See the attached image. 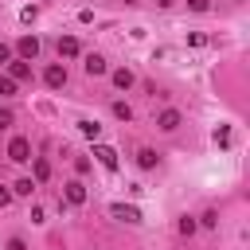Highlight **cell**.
<instances>
[{
	"mask_svg": "<svg viewBox=\"0 0 250 250\" xmlns=\"http://www.w3.org/2000/svg\"><path fill=\"white\" fill-rule=\"evenodd\" d=\"M109 109H113V117H121V121H129V117H133V109H129V102H113Z\"/></svg>",
	"mask_w": 250,
	"mask_h": 250,
	"instance_id": "5bb4252c",
	"label": "cell"
},
{
	"mask_svg": "<svg viewBox=\"0 0 250 250\" xmlns=\"http://www.w3.org/2000/svg\"><path fill=\"white\" fill-rule=\"evenodd\" d=\"M35 16H39V8H35V4H27V8H20V20H23V23H31Z\"/></svg>",
	"mask_w": 250,
	"mask_h": 250,
	"instance_id": "d6986e66",
	"label": "cell"
},
{
	"mask_svg": "<svg viewBox=\"0 0 250 250\" xmlns=\"http://www.w3.org/2000/svg\"><path fill=\"white\" fill-rule=\"evenodd\" d=\"M125 4H137V0H125Z\"/></svg>",
	"mask_w": 250,
	"mask_h": 250,
	"instance_id": "83f0119b",
	"label": "cell"
},
{
	"mask_svg": "<svg viewBox=\"0 0 250 250\" xmlns=\"http://www.w3.org/2000/svg\"><path fill=\"white\" fill-rule=\"evenodd\" d=\"M8 250H27V246H23V238H12V242H8Z\"/></svg>",
	"mask_w": 250,
	"mask_h": 250,
	"instance_id": "484cf974",
	"label": "cell"
},
{
	"mask_svg": "<svg viewBox=\"0 0 250 250\" xmlns=\"http://www.w3.org/2000/svg\"><path fill=\"white\" fill-rule=\"evenodd\" d=\"M12 191H16V195H31V191H35V180H16Z\"/></svg>",
	"mask_w": 250,
	"mask_h": 250,
	"instance_id": "e0dca14e",
	"label": "cell"
},
{
	"mask_svg": "<svg viewBox=\"0 0 250 250\" xmlns=\"http://www.w3.org/2000/svg\"><path fill=\"white\" fill-rule=\"evenodd\" d=\"M8 160H16V164L31 160V141H27V137H12V145H8Z\"/></svg>",
	"mask_w": 250,
	"mask_h": 250,
	"instance_id": "6da1fadb",
	"label": "cell"
},
{
	"mask_svg": "<svg viewBox=\"0 0 250 250\" xmlns=\"http://www.w3.org/2000/svg\"><path fill=\"white\" fill-rule=\"evenodd\" d=\"M94 156H98V164H102L105 172H117V148H109V145H94Z\"/></svg>",
	"mask_w": 250,
	"mask_h": 250,
	"instance_id": "7a4b0ae2",
	"label": "cell"
},
{
	"mask_svg": "<svg viewBox=\"0 0 250 250\" xmlns=\"http://www.w3.org/2000/svg\"><path fill=\"white\" fill-rule=\"evenodd\" d=\"M113 86H117V90H129V86H133V70H125V66L113 70Z\"/></svg>",
	"mask_w": 250,
	"mask_h": 250,
	"instance_id": "7c38bea8",
	"label": "cell"
},
{
	"mask_svg": "<svg viewBox=\"0 0 250 250\" xmlns=\"http://www.w3.org/2000/svg\"><path fill=\"white\" fill-rule=\"evenodd\" d=\"M31 172H35V180H39V184H43V180H51V164H47V160H35V168H31Z\"/></svg>",
	"mask_w": 250,
	"mask_h": 250,
	"instance_id": "9a60e30c",
	"label": "cell"
},
{
	"mask_svg": "<svg viewBox=\"0 0 250 250\" xmlns=\"http://www.w3.org/2000/svg\"><path fill=\"white\" fill-rule=\"evenodd\" d=\"M188 8H191V12H207V8H211V0H188Z\"/></svg>",
	"mask_w": 250,
	"mask_h": 250,
	"instance_id": "44dd1931",
	"label": "cell"
},
{
	"mask_svg": "<svg viewBox=\"0 0 250 250\" xmlns=\"http://www.w3.org/2000/svg\"><path fill=\"white\" fill-rule=\"evenodd\" d=\"M8 94H16V78L4 74V78H0V98H8Z\"/></svg>",
	"mask_w": 250,
	"mask_h": 250,
	"instance_id": "ac0fdd59",
	"label": "cell"
},
{
	"mask_svg": "<svg viewBox=\"0 0 250 250\" xmlns=\"http://www.w3.org/2000/svg\"><path fill=\"white\" fill-rule=\"evenodd\" d=\"M215 145H219V148H227V145H230V129H227V125H219V129H215Z\"/></svg>",
	"mask_w": 250,
	"mask_h": 250,
	"instance_id": "2e32d148",
	"label": "cell"
},
{
	"mask_svg": "<svg viewBox=\"0 0 250 250\" xmlns=\"http://www.w3.org/2000/svg\"><path fill=\"white\" fill-rule=\"evenodd\" d=\"M180 234H195V219H180Z\"/></svg>",
	"mask_w": 250,
	"mask_h": 250,
	"instance_id": "ffe728a7",
	"label": "cell"
},
{
	"mask_svg": "<svg viewBox=\"0 0 250 250\" xmlns=\"http://www.w3.org/2000/svg\"><path fill=\"white\" fill-rule=\"evenodd\" d=\"M8 78H16V82H27V78H31V66H27V59H16V62H8Z\"/></svg>",
	"mask_w": 250,
	"mask_h": 250,
	"instance_id": "8992f818",
	"label": "cell"
},
{
	"mask_svg": "<svg viewBox=\"0 0 250 250\" xmlns=\"http://www.w3.org/2000/svg\"><path fill=\"white\" fill-rule=\"evenodd\" d=\"M12 121H16V117H12V109H0V129H8Z\"/></svg>",
	"mask_w": 250,
	"mask_h": 250,
	"instance_id": "603a6c76",
	"label": "cell"
},
{
	"mask_svg": "<svg viewBox=\"0 0 250 250\" xmlns=\"http://www.w3.org/2000/svg\"><path fill=\"white\" fill-rule=\"evenodd\" d=\"M43 219H47V211H43V207L35 203V207H31V223H43Z\"/></svg>",
	"mask_w": 250,
	"mask_h": 250,
	"instance_id": "7402d4cb",
	"label": "cell"
},
{
	"mask_svg": "<svg viewBox=\"0 0 250 250\" xmlns=\"http://www.w3.org/2000/svg\"><path fill=\"white\" fill-rule=\"evenodd\" d=\"M156 160H160V156H156L152 148H141V152H137V164H141V168H156Z\"/></svg>",
	"mask_w": 250,
	"mask_h": 250,
	"instance_id": "4fadbf2b",
	"label": "cell"
},
{
	"mask_svg": "<svg viewBox=\"0 0 250 250\" xmlns=\"http://www.w3.org/2000/svg\"><path fill=\"white\" fill-rule=\"evenodd\" d=\"M109 215H113V219H121V223H141V211H137V207H129V203H113V207H109Z\"/></svg>",
	"mask_w": 250,
	"mask_h": 250,
	"instance_id": "277c9868",
	"label": "cell"
},
{
	"mask_svg": "<svg viewBox=\"0 0 250 250\" xmlns=\"http://www.w3.org/2000/svg\"><path fill=\"white\" fill-rule=\"evenodd\" d=\"M78 51H82V47H78L74 35H62V39H59V55H62V59H74Z\"/></svg>",
	"mask_w": 250,
	"mask_h": 250,
	"instance_id": "ba28073f",
	"label": "cell"
},
{
	"mask_svg": "<svg viewBox=\"0 0 250 250\" xmlns=\"http://www.w3.org/2000/svg\"><path fill=\"white\" fill-rule=\"evenodd\" d=\"M16 51H20V59H35V55H39V39H35V35H23V39L16 43Z\"/></svg>",
	"mask_w": 250,
	"mask_h": 250,
	"instance_id": "5b68a950",
	"label": "cell"
},
{
	"mask_svg": "<svg viewBox=\"0 0 250 250\" xmlns=\"http://www.w3.org/2000/svg\"><path fill=\"white\" fill-rule=\"evenodd\" d=\"M78 133H82L86 141H98V137H102V125H98V121H78Z\"/></svg>",
	"mask_w": 250,
	"mask_h": 250,
	"instance_id": "8fae6325",
	"label": "cell"
},
{
	"mask_svg": "<svg viewBox=\"0 0 250 250\" xmlns=\"http://www.w3.org/2000/svg\"><path fill=\"white\" fill-rule=\"evenodd\" d=\"M8 203H12V191H8V188H0V207H8Z\"/></svg>",
	"mask_w": 250,
	"mask_h": 250,
	"instance_id": "d4e9b609",
	"label": "cell"
},
{
	"mask_svg": "<svg viewBox=\"0 0 250 250\" xmlns=\"http://www.w3.org/2000/svg\"><path fill=\"white\" fill-rule=\"evenodd\" d=\"M156 125H160L164 133H172V129H180V109H164V113L156 117Z\"/></svg>",
	"mask_w": 250,
	"mask_h": 250,
	"instance_id": "52a82bcc",
	"label": "cell"
},
{
	"mask_svg": "<svg viewBox=\"0 0 250 250\" xmlns=\"http://www.w3.org/2000/svg\"><path fill=\"white\" fill-rule=\"evenodd\" d=\"M66 203H86V188H82L78 180L66 184Z\"/></svg>",
	"mask_w": 250,
	"mask_h": 250,
	"instance_id": "30bf717a",
	"label": "cell"
},
{
	"mask_svg": "<svg viewBox=\"0 0 250 250\" xmlns=\"http://www.w3.org/2000/svg\"><path fill=\"white\" fill-rule=\"evenodd\" d=\"M43 82H47L51 90H59V86H66V66H59V62H51V66H47V74H43Z\"/></svg>",
	"mask_w": 250,
	"mask_h": 250,
	"instance_id": "3957f363",
	"label": "cell"
},
{
	"mask_svg": "<svg viewBox=\"0 0 250 250\" xmlns=\"http://www.w3.org/2000/svg\"><path fill=\"white\" fill-rule=\"evenodd\" d=\"M82 66H86V74H90V78H94V74H105V59H102V55H86V62H82Z\"/></svg>",
	"mask_w": 250,
	"mask_h": 250,
	"instance_id": "9c48e42d",
	"label": "cell"
},
{
	"mask_svg": "<svg viewBox=\"0 0 250 250\" xmlns=\"http://www.w3.org/2000/svg\"><path fill=\"white\" fill-rule=\"evenodd\" d=\"M8 59H12V47H8V43H0V66H4Z\"/></svg>",
	"mask_w": 250,
	"mask_h": 250,
	"instance_id": "cb8c5ba5",
	"label": "cell"
},
{
	"mask_svg": "<svg viewBox=\"0 0 250 250\" xmlns=\"http://www.w3.org/2000/svg\"><path fill=\"white\" fill-rule=\"evenodd\" d=\"M156 4H160V8H172V4H176V0H156Z\"/></svg>",
	"mask_w": 250,
	"mask_h": 250,
	"instance_id": "4316f807",
	"label": "cell"
}]
</instances>
